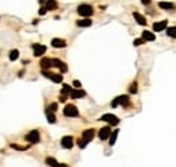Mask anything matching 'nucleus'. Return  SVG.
<instances>
[{"instance_id":"1","label":"nucleus","mask_w":176,"mask_h":167,"mask_svg":"<svg viewBox=\"0 0 176 167\" xmlns=\"http://www.w3.org/2000/svg\"><path fill=\"white\" fill-rule=\"evenodd\" d=\"M77 12H79V15L86 16V19H88V16H91V15L94 14V9H92L91 5H88V4H81V5H79Z\"/></svg>"},{"instance_id":"2","label":"nucleus","mask_w":176,"mask_h":167,"mask_svg":"<svg viewBox=\"0 0 176 167\" xmlns=\"http://www.w3.org/2000/svg\"><path fill=\"white\" fill-rule=\"evenodd\" d=\"M64 115L67 116V117H76V116L79 115V111H77V108L75 105L68 104V105L64 108Z\"/></svg>"},{"instance_id":"3","label":"nucleus","mask_w":176,"mask_h":167,"mask_svg":"<svg viewBox=\"0 0 176 167\" xmlns=\"http://www.w3.org/2000/svg\"><path fill=\"white\" fill-rule=\"evenodd\" d=\"M26 140L29 141V143H31V144L38 143V141H39V132L37 131V130L30 131L29 134L26 135Z\"/></svg>"},{"instance_id":"4","label":"nucleus","mask_w":176,"mask_h":167,"mask_svg":"<svg viewBox=\"0 0 176 167\" xmlns=\"http://www.w3.org/2000/svg\"><path fill=\"white\" fill-rule=\"evenodd\" d=\"M127 104H129V96H118L115 100H112L111 106L117 108L118 105H127Z\"/></svg>"},{"instance_id":"5","label":"nucleus","mask_w":176,"mask_h":167,"mask_svg":"<svg viewBox=\"0 0 176 167\" xmlns=\"http://www.w3.org/2000/svg\"><path fill=\"white\" fill-rule=\"evenodd\" d=\"M100 120L107 121L110 125H117L118 123H119V119L117 117V116L111 115V113H107V115H103L102 117H100Z\"/></svg>"},{"instance_id":"6","label":"nucleus","mask_w":176,"mask_h":167,"mask_svg":"<svg viewBox=\"0 0 176 167\" xmlns=\"http://www.w3.org/2000/svg\"><path fill=\"white\" fill-rule=\"evenodd\" d=\"M42 74H43V77L50 78V80H52L53 82L60 84V82L62 81V74H54V73H50V71H46V70H43Z\"/></svg>"},{"instance_id":"7","label":"nucleus","mask_w":176,"mask_h":167,"mask_svg":"<svg viewBox=\"0 0 176 167\" xmlns=\"http://www.w3.org/2000/svg\"><path fill=\"white\" fill-rule=\"evenodd\" d=\"M94 136H95V131H94L92 128H90V130H86V131L83 132V137H81V139H83L88 144L91 140L94 139Z\"/></svg>"},{"instance_id":"8","label":"nucleus","mask_w":176,"mask_h":167,"mask_svg":"<svg viewBox=\"0 0 176 167\" xmlns=\"http://www.w3.org/2000/svg\"><path fill=\"white\" fill-rule=\"evenodd\" d=\"M52 64H53V66H56V68H58L60 70L62 71V73H65V71L68 70V66L64 64V62L61 61V59H57V58H53L52 59Z\"/></svg>"},{"instance_id":"9","label":"nucleus","mask_w":176,"mask_h":167,"mask_svg":"<svg viewBox=\"0 0 176 167\" xmlns=\"http://www.w3.org/2000/svg\"><path fill=\"white\" fill-rule=\"evenodd\" d=\"M110 135H111V128H110V127L100 128V131H99V139L106 140V139H108V137H110Z\"/></svg>"},{"instance_id":"10","label":"nucleus","mask_w":176,"mask_h":167,"mask_svg":"<svg viewBox=\"0 0 176 167\" xmlns=\"http://www.w3.org/2000/svg\"><path fill=\"white\" fill-rule=\"evenodd\" d=\"M61 146L64 147V148H72L73 147V137L72 136H64L61 139Z\"/></svg>"},{"instance_id":"11","label":"nucleus","mask_w":176,"mask_h":167,"mask_svg":"<svg viewBox=\"0 0 176 167\" xmlns=\"http://www.w3.org/2000/svg\"><path fill=\"white\" fill-rule=\"evenodd\" d=\"M33 49H34V55L35 57H39V55H42L43 53H46V46H43V45L35 43V45H33Z\"/></svg>"},{"instance_id":"12","label":"nucleus","mask_w":176,"mask_h":167,"mask_svg":"<svg viewBox=\"0 0 176 167\" xmlns=\"http://www.w3.org/2000/svg\"><path fill=\"white\" fill-rule=\"evenodd\" d=\"M167 24H168V22H167V20L156 22V23L153 24V31H163L167 27Z\"/></svg>"},{"instance_id":"13","label":"nucleus","mask_w":176,"mask_h":167,"mask_svg":"<svg viewBox=\"0 0 176 167\" xmlns=\"http://www.w3.org/2000/svg\"><path fill=\"white\" fill-rule=\"evenodd\" d=\"M52 46L60 49V47H65V46H67V42H65L64 39H60V38H54V39H52Z\"/></svg>"},{"instance_id":"14","label":"nucleus","mask_w":176,"mask_h":167,"mask_svg":"<svg viewBox=\"0 0 176 167\" xmlns=\"http://www.w3.org/2000/svg\"><path fill=\"white\" fill-rule=\"evenodd\" d=\"M133 16H134V19L137 20V23H138V24H141V26H145V24H146V19L144 18L142 15L140 14V12H134Z\"/></svg>"},{"instance_id":"15","label":"nucleus","mask_w":176,"mask_h":167,"mask_svg":"<svg viewBox=\"0 0 176 167\" xmlns=\"http://www.w3.org/2000/svg\"><path fill=\"white\" fill-rule=\"evenodd\" d=\"M53 66L52 58H42L41 59V68L42 69H50Z\"/></svg>"},{"instance_id":"16","label":"nucleus","mask_w":176,"mask_h":167,"mask_svg":"<svg viewBox=\"0 0 176 167\" xmlns=\"http://www.w3.org/2000/svg\"><path fill=\"white\" fill-rule=\"evenodd\" d=\"M142 39H144V42H145V40L150 42V40H155L156 37H155V34L150 33V31H144V33H142Z\"/></svg>"},{"instance_id":"17","label":"nucleus","mask_w":176,"mask_h":167,"mask_svg":"<svg viewBox=\"0 0 176 167\" xmlns=\"http://www.w3.org/2000/svg\"><path fill=\"white\" fill-rule=\"evenodd\" d=\"M84 96H86V92H84V90H80V89L72 90V92H71L72 99H81V97H84Z\"/></svg>"},{"instance_id":"18","label":"nucleus","mask_w":176,"mask_h":167,"mask_svg":"<svg viewBox=\"0 0 176 167\" xmlns=\"http://www.w3.org/2000/svg\"><path fill=\"white\" fill-rule=\"evenodd\" d=\"M159 7L161 9H175V4H172V3H167V2H160L159 3Z\"/></svg>"},{"instance_id":"19","label":"nucleus","mask_w":176,"mask_h":167,"mask_svg":"<svg viewBox=\"0 0 176 167\" xmlns=\"http://www.w3.org/2000/svg\"><path fill=\"white\" fill-rule=\"evenodd\" d=\"M91 24H92V20H91V19H81V20H77L79 27H90Z\"/></svg>"},{"instance_id":"20","label":"nucleus","mask_w":176,"mask_h":167,"mask_svg":"<svg viewBox=\"0 0 176 167\" xmlns=\"http://www.w3.org/2000/svg\"><path fill=\"white\" fill-rule=\"evenodd\" d=\"M118 130H115L114 132H111V135H110V144H111V146H112V144H114L115 143V141H117V136H118Z\"/></svg>"},{"instance_id":"21","label":"nucleus","mask_w":176,"mask_h":167,"mask_svg":"<svg viewBox=\"0 0 176 167\" xmlns=\"http://www.w3.org/2000/svg\"><path fill=\"white\" fill-rule=\"evenodd\" d=\"M19 58V51L18 50H12L10 53V61H16Z\"/></svg>"},{"instance_id":"22","label":"nucleus","mask_w":176,"mask_h":167,"mask_svg":"<svg viewBox=\"0 0 176 167\" xmlns=\"http://www.w3.org/2000/svg\"><path fill=\"white\" fill-rule=\"evenodd\" d=\"M71 92H72L71 85H65V84H64V86H62V90H61V94H65V96H67L68 93L71 94Z\"/></svg>"},{"instance_id":"23","label":"nucleus","mask_w":176,"mask_h":167,"mask_svg":"<svg viewBox=\"0 0 176 167\" xmlns=\"http://www.w3.org/2000/svg\"><path fill=\"white\" fill-rule=\"evenodd\" d=\"M46 116H48V121L49 123H56V116H54V113L53 112H46Z\"/></svg>"},{"instance_id":"24","label":"nucleus","mask_w":176,"mask_h":167,"mask_svg":"<svg viewBox=\"0 0 176 167\" xmlns=\"http://www.w3.org/2000/svg\"><path fill=\"white\" fill-rule=\"evenodd\" d=\"M167 34L172 38H176V27H169L168 30H167Z\"/></svg>"},{"instance_id":"25","label":"nucleus","mask_w":176,"mask_h":167,"mask_svg":"<svg viewBox=\"0 0 176 167\" xmlns=\"http://www.w3.org/2000/svg\"><path fill=\"white\" fill-rule=\"evenodd\" d=\"M57 8V3L56 2H48L46 3V9H56Z\"/></svg>"},{"instance_id":"26","label":"nucleus","mask_w":176,"mask_h":167,"mask_svg":"<svg viewBox=\"0 0 176 167\" xmlns=\"http://www.w3.org/2000/svg\"><path fill=\"white\" fill-rule=\"evenodd\" d=\"M46 163H48L49 166H52V167H54L56 165H57V160H56L54 158H46Z\"/></svg>"},{"instance_id":"27","label":"nucleus","mask_w":176,"mask_h":167,"mask_svg":"<svg viewBox=\"0 0 176 167\" xmlns=\"http://www.w3.org/2000/svg\"><path fill=\"white\" fill-rule=\"evenodd\" d=\"M48 111H49V112H54V111H57V104H56V103L50 104L49 108H48Z\"/></svg>"},{"instance_id":"28","label":"nucleus","mask_w":176,"mask_h":167,"mask_svg":"<svg viewBox=\"0 0 176 167\" xmlns=\"http://www.w3.org/2000/svg\"><path fill=\"white\" fill-rule=\"evenodd\" d=\"M11 147H12V148H15V150H18V151L27 150V147H22V146H18V144H11Z\"/></svg>"},{"instance_id":"29","label":"nucleus","mask_w":176,"mask_h":167,"mask_svg":"<svg viewBox=\"0 0 176 167\" xmlns=\"http://www.w3.org/2000/svg\"><path fill=\"white\" fill-rule=\"evenodd\" d=\"M129 92H130V93H136V92H137V84H136V82L131 84V86H130V89H129Z\"/></svg>"},{"instance_id":"30","label":"nucleus","mask_w":176,"mask_h":167,"mask_svg":"<svg viewBox=\"0 0 176 167\" xmlns=\"http://www.w3.org/2000/svg\"><path fill=\"white\" fill-rule=\"evenodd\" d=\"M144 43V39L142 38H137L136 40H134V46H138V45H142Z\"/></svg>"},{"instance_id":"31","label":"nucleus","mask_w":176,"mask_h":167,"mask_svg":"<svg viewBox=\"0 0 176 167\" xmlns=\"http://www.w3.org/2000/svg\"><path fill=\"white\" fill-rule=\"evenodd\" d=\"M86 146H87L86 141H84L83 139H79V147H80V148H84Z\"/></svg>"},{"instance_id":"32","label":"nucleus","mask_w":176,"mask_h":167,"mask_svg":"<svg viewBox=\"0 0 176 167\" xmlns=\"http://www.w3.org/2000/svg\"><path fill=\"white\" fill-rule=\"evenodd\" d=\"M73 86L75 88H77V89H80V86H81V84H80V81H73Z\"/></svg>"},{"instance_id":"33","label":"nucleus","mask_w":176,"mask_h":167,"mask_svg":"<svg viewBox=\"0 0 176 167\" xmlns=\"http://www.w3.org/2000/svg\"><path fill=\"white\" fill-rule=\"evenodd\" d=\"M60 101L65 103V101H67V96H65V94H61V97H60Z\"/></svg>"},{"instance_id":"34","label":"nucleus","mask_w":176,"mask_h":167,"mask_svg":"<svg viewBox=\"0 0 176 167\" xmlns=\"http://www.w3.org/2000/svg\"><path fill=\"white\" fill-rule=\"evenodd\" d=\"M46 11H48V9H46V8H41L39 14H41V15H45V14H46Z\"/></svg>"},{"instance_id":"35","label":"nucleus","mask_w":176,"mask_h":167,"mask_svg":"<svg viewBox=\"0 0 176 167\" xmlns=\"http://www.w3.org/2000/svg\"><path fill=\"white\" fill-rule=\"evenodd\" d=\"M54 167H68L67 165H64V163H57V165H56Z\"/></svg>"}]
</instances>
